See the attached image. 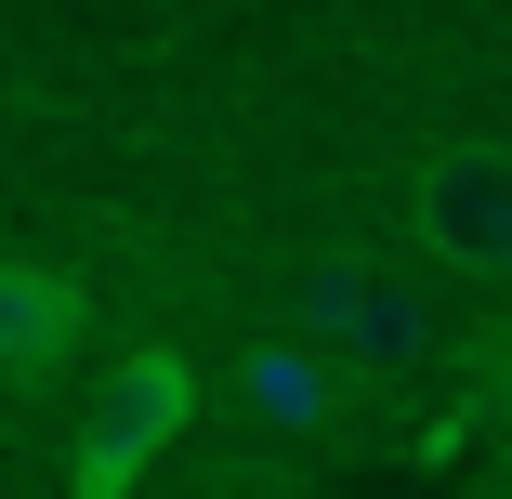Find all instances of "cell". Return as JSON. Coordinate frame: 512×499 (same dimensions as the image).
I'll list each match as a JSON object with an SVG mask.
<instances>
[{
  "label": "cell",
  "mask_w": 512,
  "mask_h": 499,
  "mask_svg": "<svg viewBox=\"0 0 512 499\" xmlns=\"http://www.w3.org/2000/svg\"><path fill=\"white\" fill-rule=\"evenodd\" d=\"M460 394H473V421H499V434H512V316H486V342H473Z\"/></svg>",
  "instance_id": "8992f818"
},
{
  "label": "cell",
  "mask_w": 512,
  "mask_h": 499,
  "mask_svg": "<svg viewBox=\"0 0 512 499\" xmlns=\"http://www.w3.org/2000/svg\"><path fill=\"white\" fill-rule=\"evenodd\" d=\"M237 421H263V434H329V421H342V355H329L316 329L250 342V355H237Z\"/></svg>",
  "instance_id": "277c9868"
},
{
  "label": "cell",
  "mask_w": 512,
  "mask_h": 499,
  "mask_svg": "<svg viewBox=\"0 0 512 499\" xmlns=\"http://www.w3.org/2000/svg\"><path fill=\"white\" fill-rule=\"evenodd\" d=\"M289 316L329 355H355V368H421V289L394 263H368V250H316L302 289H289Z\"/></svg>",
  "instance_id": "3957f363"
},
{
  "label": "cell",
  "mask_w": 512,
  "mask_h": 499,
  "mask_svg": "<svg viewBox=\"0 0 512 499\" xmlns=\"http://www.w3.org/2000/svg\"><path fill=\"white\" fill-rule=\"evenodd\" d=\"M184 499H289V486H276V473H197Z\"/></svg>",
  "instance_id": "52a82bcc"
},
{
  "label": "cell",
  "mask_w": 512,
  "mask_h": 499,
  "mask_svg": "<svg viewBox=\"0 0 512 499\" xmlns=\"http://www.w3.org/2000/svg\"><path fill=\"white\" fill-rule=\"evenodd\" d=\"M486 499H512V473H499V486H486Z\"/></svg>",
  "instance_id": "ba28073f"
},
{
  "label": "cell",
  "mask_w": 512,
  "mask_h": 499,
  "mask_svg": "<svg viewBox=\"0 0 512 499\" xmlns=\"http://www.w3.org/2000/svg\"><path fill=\"white\" fill-rule=\"evenodd\" d=\"M407 224H421V250L447 276H486L512 289V132H460L421 158V184H407Z\"/></svg>",
  "instance_id": "7a4b0ae2"
},
{
  "label": "cell",
  "mask_w": 512,
  "mask_h": 499,
  "mask_svg": "<svg viewBox=\"0 0 512 499\" xmlns=\"http://www.w3.org/2000/svg\"><path fill=\"white\" fill-rule=\"evenodd\" d=\"M79 355V289L27 250H0V381H40Z\"/></svg>",
  "instance_id": "5b68a950"
},
{
  "label": "cell",
  "mask_w": 512,
  "mask_h": 499,
  "mask_svg": "<svg viewBox=\"0 0 512 499\" xmlns=\"http://www.w3.org/2000/svg\"><path fill=\"white\" fill-rule=\"evenodd\" d=\"M184 421H197V368H184L171 342H132V355L106 368V394H92L79 447H66V499H132V486L171 460Z\"/></svg>",
  "instance_id": "6da1fadb"
}]
</instances>
